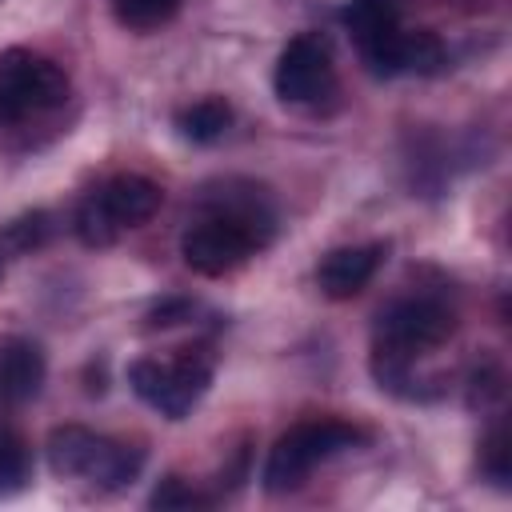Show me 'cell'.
<instances>
[{"label": "cell", "instance_id": "30bf717a", "mask_svg": "<svg viewBox=\"0 0 512 512\" xmlns=\"http://www.w3.org/2000/svg\"><path fill=\"white\" fill-rule=\"evenodd\" d=\"M388 256V244H348V248H332L320 268H316V284L328 300H352L356 292H364V284L376 276L380 260Z\"/></svg>", "mask_w": 512, "mask_h": 512}, {"label": "cell", "instance_id": "5b68a950", "mask_svg": "<svg viewBox=\"0 0 512 512\" xmlns=\"http://www.w3.org/2000/svg\"><path fill=\"white\" fill-rule=\"evenodd\" d=\"M68 96V76L48 56H36L28 48L0 52V120L16 124L28 116H40Z\"/></svg>", "mask_w": 512, "mask_h": 512}, {"label": "cell", "instance_id": "8fae6325", "mask_svg": "<svg viewBox=\"0 0 512 512\" xmlns=\"http://www.w3.org/2000/svg\"><path fill=\"white\" fill-rule=\"evenodd\" d=\"M44 384V352L32 340L0 344V404H28Z\"/></svg>", "mask_w": 512, "mask_h": 512}, {"label": "cell", "instance_id": "52a82bcc", "mask_svg": "<svg viewBox=\"0 0 512 512\" xmlns=\"http://www.w3.org/2000/svg\"><path fill=\"white\" fill-rule=\"evenodd\" d=\"M256 248H264V244L248 228H240L224 216H204L180 236V256L200 276H224V272L240 268Z\"/></svg>", "mask_w": 512, "mask_h": 512}, {"label": "cell", "instance_id": "277c9868", "mask_svg": "<svg viewBox=\"0 0 512 512\" xmlns=\"http://www.w3.org/2000/svg\"><path fill=\"white\" fill-rule=\"evenodd\" d=\"M128 384L160 416L184 420L212 384V356H204V348H188L176 360L144 356L128 368Z\"/></svg>", "mask_w": 512, "mask_h": 512}, {"label": "cell", "instance_id": "ac0fdd59", "mask_svg": "<svg viewBox=\"0 0 512 512\" xmlns=\"http://www.w3.org/2000/svg\"><path fill=\"white\" fill-rule=\"evenodd\" d=\"M148 504H152V508H160V512H168V508H196V504H204V496H200V492H192L180 476H164V480L152 488Z\"/></svg>", "mask_w": 512, "mask_h": 512}, {"label": "cell", "instance_id": "44dd1931", "mask_svg": "<svg viewBox=\"0 0 512 512\" xmlns=\"http://www.w3.org/2000/svg\"><path fill=\"white\" fill-rule=\"evenodd\" d=\"M4 264H8V256H4V252H0V276H4Z\"/></svg>", "mask_w": 512, "mask_h": 512}, {"label": "cell", "instance_id": "9c48e42d", "mask_svg": "<svg viewBox=\"0 0 512 512\" xmlns=\"http://www.w3.org/2000/svg\"><path fill=\"white\" fill-rule=\"evenodd\" d=\"M360 56L364 64L376 72V76H400V72H440L444 64V44L432 36V32H404L400 24L388 28L384 36L360 44Z\"/></svg>", "mask_w": 512, "mask_h": 512}, {"label": "cell", "instance_id": "2e32d148", "mask_svg": "<svg viewBox=\"0 0 512 512\" xmlns=\"http://www.w3.org/2000/svg\"><path fill=\"white\" fill-rule=\"evenodd\" d=\"M112 8H116V20L124 28L148 32V28H160L164 20H172L180 0H112Z\"/></svg>", "mask_w": 512, "mask_h": 512}, {"label": "cell", "instance_id": "e0dca14e", "mask_svg": "<svg viewBox=\"0 0 512 512\" xmlns=\"http://www.w3.org/2000/svg\"><path fill=\"white\" fill-rule=\"evenodd\" d=\"M480 472H484L496 488H508V484H512V448H508L504 424H496V428L488 432V440L480 444Z\"/></svg>", "mask_w": 512, "mask_h": 512}, {"label": "cell", "instance_id": "4fadbf2b", "mask_svg": "<svg viewBox=\"0 0 512 512\" xmlns=\"http://www.w3.org/2000/svg\"><path fill=\"white\" fill-rule=\"evenodd\" d=\"M344 24H348V32H352V40L360 48V44L384 36L388 28H396L400 12H396V0H352L344 8Z\"/></svg>", "mask_w": 512, "mask_h": 512}, {"label": "cell", "instance_id": "8992f818", "mask_svg": "<svg viewBox=\"0 0 512 512\" xmlns=\"http://www.w3.org/2000/svg\"><path fill=\"white\" fill-rule=\"evenodd\" d=\"M456 328V316L448 304L432 300V296H408V300H396L388 304L380 316H376V344L372 348H388V352H400V356H420L436 344H444Z\"/></svg>", "mask_w": 512, "mask_h": 512}, {"label": "cell", "instance_id": "3957f363", "mask_svg": "<svg viewBox=\"0 0 512 512\" xmlns=\"http://www.w3.org/2000/svg\"><path fill=\"white\" fill-rule=\"evenodd\" d=\"M360 436H364V432H360L356 424H344V420H304V424L288 428V432L272 444L260 480H264L268 492H292V488L304 484V476H308L316 464H324V460H332L336 452L352 448Z\"/></svg>", "mask_w": 512, "mask_h": 512}, {"label": "cell", "instance_id": "5bb4252c", "mask_svg": "<svg viewBox=\"0 0 512 512\" xmlns=\"http://www.w3.org/2000/svg\"><path fill=\"white\" fill-rule=\"evenodd\" d=\"M48 236H52V216L36 208V212H24V216H16L12 224H4V232H0V252H4V256H24V252L40 248Z\"/></svg>", "mask_w": 512, "mask_h": 512}, {"label": "cell", "instance_id": "ba28073f", "mask_svg": "<svg viewBox=\"0 0 512 512\" xmlns=\"http://www.w3.org/2000/svg\"><path fill=\"white\" fill-rule=\"evenodd\" d=\"M272 84H276V96L284 104H312V100H320L332 88V52H328V40L324 36H312V32L288 40L284 52H280V60H276Z\"/></svg>", "mask_w": 512, "mask_h": 512}, {"label": "cell", "instance_id": "ffe728a7", "mask_svg": "<svg viewBox=\"0 0 512 512\" xmlns=\"http://www.w3.org/2000/svg\"><path fill=\"white\" fill-rule=\"evenodd\" d=\"M192 316V304L188 300H160L152 312H148V328H172L180 320Z\"/></svg>", "mask_w": 512, "mask_h": 512}, {"label": "cell", "instance_id": "6da1fadb", "mask_svg": "<svg viewBox=\"0 0 512 512\" xmlns=\"http://www.w3.org/2000/svg\"><path fill=\"white\" fill-rule=\"evenodd\" d=\"M48 464L56 476H80L100 488H124L140 476L144 452L120 440H108L92 428L64 424V428H52L48 436Z\"/></svg>", "mask_w": 512, "mask_h": 512}, {"label": "cell", "instance_id": "d6986e66", "mask_svg": "<svg viewBox=\"0 0 512 512\" xmlns=\"http://www.w3.org/2000/svg\"><path fill=\"white\" fill-rule=\"evenodd\" d=\"M500 396H504L500 372H496V368H480V372L472 376V384H468V404H472V408H488V404H496Z\"/></svg>", "mask_w": 512, "mask_h": 512}, {"label": "cell", "instance_id": "7c38bea8", "mask_svg": "<svg viewBox=\"0 0 512 512\" xmlns=\"http://www.w3.org/2000/svg\"><path fill=\"white\" fill-rule=\"evenodd\" d=\"M228 124H232V108H228L220 96L196 100V104H188V108L176 116L180 136L192 140V144H212V140H220V136L228 132Z\"/></svg>", "mask_w": 512, "mask_h": 512}, {"label": "cell", "instance_id": "7a4b0ae2", "mask_svg": "<svg viewBox=\"0 0 512 512\" xmlns=\"http://www.w3.org/2000/svg\"><path fill=\"white\" fill-rule=\"evenodd\" d=\"M164 204V192L156 180L124 172L112 176L104 188H96L80 208H76V236L88 248H108L120 240V232L144 224L148 216H156V208Z\"/></svg>", "mask_w": 512, "mask_h": 512}, {"label": "cell", "instance_id": "9a60e30c", "mask_svg": "<svg viewBox=\"0 0 512 512\" xmlns=\"http://www.w3.org/2000/svg\"><path fill=\"white\" fill-rule=\"evenodd\" d=\"M28 472H32V456H28V444L0 424V496H12L28 484Z\"/></svg>", "mask_w": 512, "mask_h": 512}]
</instances>
